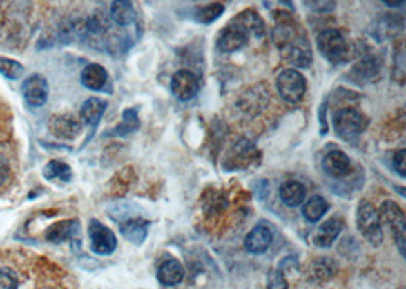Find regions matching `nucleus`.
Wrapping results in <instances>:
<instances>
[{"label": "nucleus", "instance_id": "obj_1", "mask_svg": "<svg viewBox=\"0 0 406 289\" xmlns=\"http://www.w3.org/2000/svg\"><path fill=\"white\" fill-rule=\"evenodd\" d=\"M356 226L359 233L364 236L367 242H370L371 246L379 247L383 242V232H382V221L379 217V212L376 210V207L367 201V199H360L358 210H356Z\"/></svg>", "mask_w": 406, "mask_h": 289}, {"label": "nucleus", "instance_id": "obj_2", "mask_svg": "<svg viewBox=\"0 0 406 289\" xmlns=\"http://www.w3.org/2000/svg\"><path fill=\"white\" fill-rule=\"evenodd\" d=\"M318 49L321 55L326 58L327 61L334 64H341L347 61L350 55V46L347 40L344 39V35L338 31V29H326L322 31L317 39Z\"/></svg>", "mask_w": 406, "mask_h": 289}, {"label": "nucleus", "instance_id": "obj_3", "mask_svg": "<svg viewBox=\"0 0 406 289\" xmlns=\"http://www.w3.org/2000/svg\"><path fill=\"white\" fill-rule=\"evenodd\" d=\"M380 221L391 228L393 232L394 241L397 243L398 250H400L402 256H405V235H406V222H405V213L400 209V206L394 201H383L380 212H379Z\"/></svg>", "mask_w": 406, "mask_h": 289}, {"label": "nucleus", "instance_id": "obj_4", "mask_svg": "<svg viewBox=\"0 0 406 289\" xmlns=\"http://www.w3.org/2000/svg\"><path fill=\"white\" fill-rule=\"evenodd\" d=\"M277 90L284 101L296 103L302 101L306 93V79L296 69H284L277 77Z\"/></svg>", "mask_w": 406, "mask_h": 289}, {"label": "nucleus", "instance_id": "obj_5", "mask_svg": "<svg viewBox=\"0 0 406 289\" xmlns=\"http://www.w3.org/2000/svg\"><path fill=\"white\" fill-rule=\"evenodd\" d=\"M365 128V119L359 111L353 108H342L334 116V130L344 140L356 137Z\"/></svg>", "mask_w": 406, "mask_h": 289}, {"label": "nucleus", "instance_id": "obj_6", "mask_svg": "<svg viewBox=\"0 0 406 289\" xmlns=\"http://www.w3.org/2000/svg\"><path fill=\"white\" fill-rule=\"evenodd\" d=\"M88 238H90V247H92L93 253L101 256H110L117 248V239L116 235L111 230L101 224L99 221L92 219L88 224Z\"/></svg>", "mask_w": 406, "mask_h": 289}, {"label": "nucleus", "instance_id": "obj_7", "mask_svg": "<svg viewBox=\"0 0 406 289\" xmlns=\"http://www.w3.org/2000/svg\"><path fill=\"white\" fill-rule=\"evenodd\" d=\"M171 90L180 101H191L200 90L198 77L191 70H178L171 81Z\"/></svg>", "mask_w": 406, "mask_h": 289}, {"label": "nucleus", "instance_id": "obj_8", "mask_svg": "<svg viewBox=\"0 0 406 289\" xmlns=\"http://www.w3.org/2000/svg\"><path fill=\"white\" fill-rule=\"evenodd\" d=\"M288 52V60L296 68H307L312 63V50L311 44L306 40L304 35H294L291 37L289 41L283 46ZM282 48V49H283Z\"/></svg>", "mask_w": 406, "mask_h": 289}, {"label": "nucleus", "instance_id": "obj_9", "mask_svg": "<svg viewBox=\"0 0 406 289\" xmlns=\"http://www.w3.org/2000/svg\"><path fill=\"white\" fill-rule=\"evenodd\" d=\"M23 96L29 106L40 107L49 98V86L41 75L29 77L23 84Z\"/></svg>", "mask_w": 406, "mask_h": 289}, {"label": "nucleus", "instance_id": "obj_10", "mask_svg": "<svg viewBox=\"0 0 406 289\" xmlns=\"http://www.w3.org/2000/svg\"><path fill=\"white\" fill-rule=\"evenodd\" d=\"M322 169L332 179H342V177L347 175L351 170V161L347 154L340 150H335L325 155V159H322Z\"/></svg>", "mask_w": 406, "mask_h": 289}, {"label": "nucleus", "instance_id": "obj_11", "mask_svg": "<svg viewBox=\"0 0 406 289\" xmlns=\"http://www.w3.org/2000/svg\"><path fill=\"white\" fill-rule=\"evenodd\" d=\"M248 44V32L236 23H231L224 29L218 39V48L222 52H235Z\"/></svg>", "mask_w": 406, "mask_h": 289}, {"label": "nucleus", "instance_id": "obj_12", "mask_svg": "<svg viewBox=\"0 0 406 289\" xmlns=\"http://www.w3.org/2000/svg\"><path fill=\"white\" fill-rule=\"evenodd\" d=\"M273 243V233L265 226L254 227L245 238V248L251 255H263Z\"/></svg>", "mask_w": 406, "mask_h": 289}, {"label": "nucleus", "instance_id": "obj_13", "mask_svg": "<svg viewBox=\"0 0 406 289\" xmlns=\"http://www.w3.org/2000/svg\"><path fill=\"white\" fill-rule=\"evenodd\" d=\"M342 230V221L338 218H332L317 228V232L313 235V243L318 248H330L334 246V242L338 239Z\"/></svg>", "mask_w": 406, "mask_h": 289}, {"label": "nucleus", "instance_id": "obj_14", "mask_svg": "<svg viewBox=\"0 0 406 289\" xmlns=\"http://www.w3.org/2000/svg\"><path fill=\"white\" fill-rule=\"evenodd\" d=\"M79 235V222L77 219L59 221L50 226L46 232V241L52 243H63Z\"/></svg>", "mask_w": 406, "mask_h": 289}, {"label": "nucleus", "instance_id": "obj_15", "mask_svg": "<svg viewBox=\"0 0 406 289\" xmlns=\"http://www.w3.org/2000/svg\"><path fill=\"white\" fill-rule=\"evenodd\" d=\"M157 279L164 286H175L182 283L184 279V268L177 259H168L164 261L157 271Z\"/></svg>", "mask_w": 406, "mask_h": 289}, {"label": "nucleus", "instance_id": "obj_16", "mask_svg": "<svg viewBox=\"0 0 406 289\" xmlns=\"http://www.w3.org/2000/svg\"><path fill=\"white\" fill-rule=\"evenodd\" d=\"M50 130L57 137L61 139H75L81 131V123L77 121V117L70 114L55 116L50 121Z\"/></svg>", "mask_w": 406, "mask_h": 289}, {"label": "nucleus", "instance_id": "obj_17", "mask_svg": "<svg viewBox=\"0 0 406 289\" xmlns=\"http://www.w3.org/2000/svg\"><path fill=\"white\" fill-rule=\"evenodd\" d=\"M108 81L107 70L101 64H88L81 73V83L93 92H101Z\"/></svg>", "mask_w": 406, "mask_h": 289}, {"label": "nucleus", "instance_id": "obj_18", "mask_svg": "<svg viewBox=\"0 0 406 289\" xmlns=\"http://www.w3.org/2000/svg\"><path fill=\"white\" fill-rule=\"evenodd\" d=\"M148 227L149 222L145 219L135 218V219H128L120 226V233H122L126 241L133 242L134 246H140L144 243L146 236H148Z\"/></svg>", "mask_w": 406, "mask_h": 289}, {"label": "nucleus", "instance_id": "obj_19", "mask_svg": "<svg viewBox=\"0 0 406 289\" xmlns=\"http://www.w3.org/2000/svg\"><path fill=\"white\" fill-rule=\"evenodd\" d=\"M280 198L288 207L302 206L306 198V188L300 181H284L280 186Z\"/></svg>", "mask_w": 406, "mask_h": 289}, {"label": "nucleus", "instance_id": "obj_20", "mask_svg": "<svg viewBox=\"0 0 406 289\" xmlns=\"http://www.w3.org/2000/svg\"><path fill=\"white\" fill-rule=\"evenodd\" d=\"M105 108H107V102L99 99V98H90L87 99L81 107V117L87 125H92L96 127L102 116L105 113Z\"/></svg>", "mask_w": 406, "mask_h": 289}, {"label": "nucleus", "instance_id": "obj_21", "mask_svg": "<svg viewBox=\"0 0 406 289\" xmlns=\"http://www.w3.org/2000/svg\"><path fill=\"white\" fill-rule=\"evenodd\" d=\"M233 23H236L242 29H245L248 34L251 32L258 37H262L265 34V23H263L259 14L253 10H245L244 12H240Z\"/></svg>", "mask_w": 406, "mask_h": 289}, {"label": "nucleus", "instance_id": "obj_22", "mask_svg": "<svg viewBox=\"0 0 406 289\" xmlns=\"http://www.w3.org/2000/svg\"><path fill=\"white\" fill-rule=\"evenodd\" d=\"M111 19L119 26H128L135 20V11L131 0H115L111 3Z\"/></svg>", "mask_w": 406, "mask_h": 289}, {"label": "nucleus", "instance_id": "obj_23", "mask_svg": "<svg viewBox=\"0 0 406 289\" xmlns=\"http://www.w3.org/2000/svg\"><path fill=\"white\" fill-rule=\"evenodd\" d=\"M329 210V204L322 197L313 195L303 206V215L309 222H318Z\"/></svg>", "mask_w": 406, "mask_h": 289}, {"label": "nucleus", "instance_id": "obj_24", "mask_svg": "<svg viewBox=\"0 0 406 289\" xmlns=\"http://www.w3.org/2000/svg\"><path fill=\"white\" fill-rule=\"evenodd\" d=\"M139 127H140V122H139L137 110H135V108H128V110L124 111L122 123H120L119 127L115 130V134L116 136L131 134V132L137 131Z\"/></svg>", "mask_w": 406, "mask_h": 289}, {"label": "nucleus", "instance_id": "obj_25", "mask_svg": "<svg viewBox=\"0 0 406 289\" xmlns=\"http://www.w3.org/2000/svg\"><path fill=\"white\" fill-rule=\"evenodd\" d=\"M312 272L317 280H329L336 272V262L334 259L320 257L312 263Z\"/></svg>", "mask_w": 406, "mask_h": 289}, {"label": "nucleus", "instance_id": "obj_26", "mask_svg": "<svg viewBox=\"0 0 406 289\" xmlns=\"http://www.w3.org/2000/svg\"><path fill=\"white\" fill-rule=\"evenodd\" d=\"M224 11H225L224 5L210 3V5L202 6V8H200L197 11V14H195V20L200 21V23H202V25H210L212 21L220 19L224 14Z\"/></svg>", "mask_w": 406, "mask_h": 289}, {"label": "nucleus", "instance_id": "obj_27", "mask_svg": "<svg viewBox=\"0 0 406 289\" xmlns=\"http://www.w3.org/2000/svg\"><path fill=\"white\" fill-rule=\"evenodd\" d=\"M44 177H46L48 180L59 179L63 181H69L72 179V170H70V166H67L66 163L50 161L49 165H46V168H44Z\"/></svg>", "mask_w": 406, "mask_h": 289}, {"label": "nucleus", "instance_id": "obj_28", "mask_svg": "<svg viewBox=\"0 0 406 289\" xmlns=\"http://www.w3.org/2000/svg\"><path fill=\"white\" fill-rule=\"evenodd\" d=\"M0 73L3 77L10 79H19L23 77L25 68L16 60H10V58H0Z\"/></svg>", "mask_w": 406, "mask_h": 289}, {"label": "nucleus", "instance_id": "obj_29", "mask_svg": "<svg viewBox=\"0 0 406 289\" xmlns=\"http://www.w3.org/2000/svg\"><path fill=\"white\" fill-rule=\"evenodd\" d=\"M267 289H288L287 277H284V272L280 268L268 271Z\"/></svg>", "mask_w": 406, "mask_h": 289}, {"label": "nucleus", "instance_id": "obj_30", "mask_svg": "<svg viewBox=\"0 0 406 289\" xmlns=\"http://www.w3.org/2000/svg\"><path fill=\"white\" fill-rule=\"evenodd\" d=\"M0 289H19V277L8 266L0 268Z\"/></svg>", "mask_w": 406, "mask_h": 289}, {"label": "nucleus", "instance_id": "obj_31", "mask_svg": "<svg viewBox=\"0 0 406 289\" xmlns=\"http://www.w3.org/2000/svg\"><path fill=\"white\" fill-rule=\"evenodd\" d=\"M356 70L359 72V75H362L365 78H371L373 75L378 73V66H376L374 58H365V60L356 66Z\"/></svg>", "mask_w": 406, "mask_h": 289}, {"label": "nucleus", "instance_id": "obj_32", "mask_svg": "<svg viewBox=\"0 0 406 289\" xmlns=\"http://www.w3.org/2000/svg\"><path fill=\"white\" fill-rule=\"evenodd\" d=\"M405 159H406V151L405 150H400L398 152L394 154V159H393V165H394V169L396 172L402 177L406 175V165H405Z\"/></svg>", "mask_w": 406, "mask_h": 289}, {"label": "nucleus", "instance_id": "obj_33", "mask_svg": "<svg viewBox=\"0 0 406 289\" xmlns=\"http://www.w3.org/2000/svg\"><path fill=\"white\" fill-rule=\"evenodd\" d=\"M10 175V165L8 161H6L2 155H0V186L6 181V179H8Z\"/></svg>", "mask_w": 406, "mask_h": 289}, {"label": "nucleus", "instance_id": "obj_34", "mask_svg": "<svg viewBox=\"0 0 406 289\" xmlns=\"http://www.w3.org/2000/svg\"><path fill=\"white\" fill-rule=\"evenodd\" d=\"M383 3H385L387 6H389V8H398L405 0H382Z\"/></svg>", "mask_w": 406, "mask_h": 289}, {"label": "nucleus", "instance_id": "obj_35", "mask_svg": "<svg viewBox=\"0 0 406 289\" xmlns=\"http://www.w3.org/2000/svg\"><path fill=\"white\" fill-rule=\"evenodd\" d=\"M43 289H46V288H43Z\"/></svg>", "mask_w": 406, "mask_h": 289}]
</instances>
